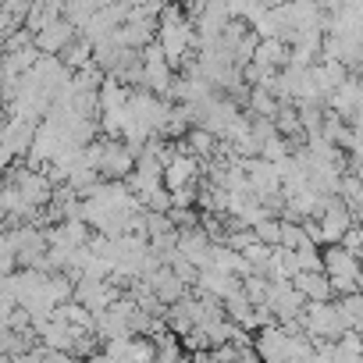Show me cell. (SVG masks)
Masks as SVG:
<instances>
[{
	"mask_svg": "<svg viewBox=\"0 0 363 363\" xmlns=\"http://www.w3.org/2000/svg\"><path fill=\"white\" fill-rule=\"evenodd\" d=\"M313 221H317V232H320V246H328V242H338V235H342L356 218L345 211V203H342L338 196H331V200H328V207H324Z\"/></svg>",
	"mask_w": 363,
	"mask_h": 363,
	"instance_id": "7a4b0ae2",
	"label": "cell"
},
{
	"mask_svg": "<svg viewBox=\"0 0 363 363\" xmlns=\"http://www.w3.org/2000/svg\"><path fill=\"white\" fill-rule=\"evenodd\" d=\"M289 281L303 292V299H331V285L324 271H296Z\"/></svg>",
	"mask_w": 363,
	"mask_h": 363,
	"instance_id": "ba28073f",
	"label": "cell"
},
{
	"mask_svg": "<svg viewBox=\"0 0 363 363\" xmlns=\"http://www.w3.org/2000/svg\"><path fill=\"white\" fill-rule=\"evenodd\" d=\"M15 160H18V157H15V153H11V150L4 146V143H0V174H4V171H8V167H11Z\"/></svg>",
	"mask_w": 363,
	"mask_h": 363,
	"instance_id": "4fadbf2b",
	"label": "cell"
},
{
	"mask_svg": "<svg viewBox=\"0 0 363 363\" xmlns=\"http://www.w3.org/2000/svg\"><path fill=\"white\" fill-rule=\"evenodd\" d=\"M200 292H211L214 299H225V296H232L235 289H239V274H232V271H221V267H200L196 271V281H193Z\"/></svg>",
	"mask_w": 363,
	"mask_h": 363,
	"instance_id": "5b68a950",
	"label": "cell"
},
{
	"mask_svg": "<svg viewBox=\"0 0 363 363\" xmlns=\"http://www.w3.org/2000/svg\"><path fill=\"white\" fill-rule=\"evenodd\" d=\"M72 36H75V26H72L68 18H50L43 29L33 33V47H36L40 54H61V47H65Z\"/></svg>",
	"mask_w": 363,
	"mask_h": 363,
	"instance_id": "277c9868",
	"label": "cell"
},
{
	"mask_svg": "<svg viewBox=\"0 0 363 363\" xmlns=\"http://www.w3.org/2000/svg\"><path fill=\"white\" fill-rule=\"evenodd\" d=\"M335 310H338L345 331H359V328H363V296H359V289L335 296Z\"/></svg>",
	"mask_w": 363,
	"mask_h": 363,
	"instance_id": "9c48e42d",
	"label": "cell"
},
{
	"mask_svg": "<svg viewBox=\"0 0 363 363\" xmlns=\"http://www.w3.org/2000/svg\"><path fill=\"white\" fill-rule=\"evenodd\" d=\"M143 281H146V285L157 292V299H160L164 306L186 296V281H182V278H178V274H174V271H171L164 260H160V264H157L150 274H143Z\"/></svg>",
	"mask_w": 363,
	"mask_h": 363,
	"instance_id": "3957f363",
	"label": "cell"
},
{
	"mask_svg": "<svg viewBox=\"0 0 363 363\" xmlns=\"http://www.w3.org/2000/svg\"><path fill=\"white\" fill-rule=\"evenodd\" d=\"M57 57H61V65H65L68 72H79L82 65H89V61H93V43H89L86 36H79V40L72 36V40L61 47V54H57Z\"/></svg>",
	"mask_w": 363,
	"mask_h": 363,
	"instance_id": "8fae6325",
	"label": "cell"
},
{
	"mask_svg": "<svg viewBox=\"0 0 363 363\" xmlns=\"http://www.w3.org/2000/svg\"><path fill=\"white\" fill-rule=\"evenodd\" d=\"M246 114L250 118H274L278 114V107H281V100L274 96V93H267L264 86H250L246 89Z\"/></svg>",
	"mask_w": 363,
	"mask_h": 363,
	"instance_id": "30bf717a",
	"label": "cell"
},
{
	"mask_svg": "<svg viewBox=\"0 0 363 363\" xmlns=\"http://www.w3.org/2000/svg\"><path fill=\"white\" fill-rule=\"evenodd\" d=\"M33 128H36V121H29V118H18V114H8V121L0 125V143H4V146H8L15 157H22V153H29Z\"/></svg>",
	"mask_w": 363,
	"mask_h": 363,
	"instance_id": "8992f818",
	"label": "cell"
},
{
	"mask_svg": "<svg viewBox=\"0 0 363 363\" xmlns=\"http://www.w3.org/2000/svg\"><path fill=\"white\" fill-rule=\"evenodd\" d=\"M250 61H257L260 68H281L289 61V43H281L278 36H264V40H257Z\"/></svg>",
	"mask_w": 363,
	"mask_h": 363,
	"instance_id": "52a82bcc",
	"label": "cell"
},
{
	"mask_svg": "<svg viewBox=\"0 0 363 363\" xmlns=\"http://www.w3.org/2000/svg\"><path fill=\"white\" fill-rule=\"evenodd\" d=\"M320 271L328 278H352V281H363V271H359V257L342 250L338 242H328V250H320Z\"/></svg>",
	"mask_w": 363,
	"mask_h": 363,
	"instance_id": "6da1fadb",
	"label": "cell"
},
{
	"mask_svg": "<svg viewBox=\"0 0 363 363\" xmlns=\"http://www.w3.org/2000/svg\"><path fill=\"white\" fill-rule=\"evenodd\" d=\"M253 235H257L260 242H267V246H278V235H281V221H278L274 214H267V218H260V221L253 225Z\"/></svg>",
	"mask_w": 363,
	"mask_h": 363,
	"instance_id": "7c38bea8",
	"label": "cell"
}]
</instances>
